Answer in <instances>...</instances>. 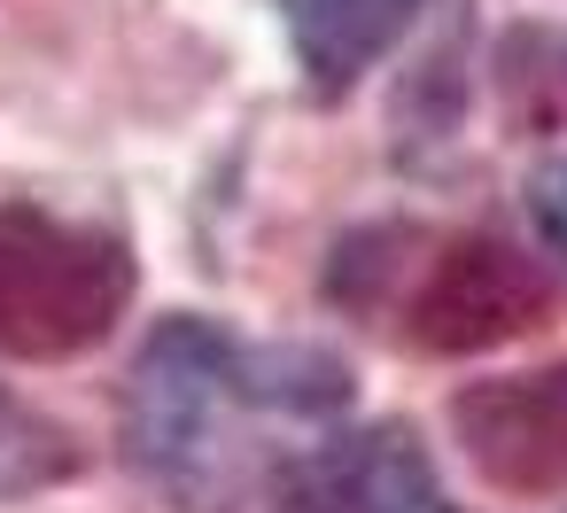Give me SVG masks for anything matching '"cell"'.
<instances>
[{
	"label": "cell",
	"mask_w": 567,
	"mask_h": 513,
	"mask_svg": "<svg viewBox=\"0 0 567 513\" xmlns=\"http://www.w3.org/2000/svg\"><path fill=\"white\" fill-rule=\"evenodd\" d=\"M350 404V373L327 350H249L218 319H164L125 381V451L179 513H241L272 466L265 420H319Z\"/></svg>",
	"instance_id": "1"
},
{
	"label": "cell",
	"mask_w": 567,
	"mask_h": 513,
	"mask_svg": "<svg viewBox=\"0 0 567 513\" xmlns=\"http://www.w3.org/2000/svg\"><path fill=\"white\" fill-rule=\"evenodd\" d=\"M133 242L40 203H0V358H79L133 304Z\"/></svg>",
	"instance_id": "2"
},
{
	"label": "cell",
	"mask_w": 567,
	"mask_h": 513,
	"mask_svg": "<svg viewBox=\"0 0 567 513\" xmlns=\"http://www.w3.org/2000/svg\"><path fill=\"white\" fill-rule=\"evenodd\" d=\"M551 296H559V280L528 249H513L497 234H451V242H427V257L412 265V280L396 296V327L420 350L466 358V350L528 335L551 311Z\"/></svg>",
	"instance_id": "3"
},
{
	"label": "cell",
	"mask_w": 567,
	"mask_h": 513,
	"mask_svg": "<svg viewBox=\"0 0 567 513\" xmlns=\"http://www.w3.org/2000/svg\"><path fill=\"white\" fill-rule=\"evenodd\" d=\"M272 505L280 513H466L443 490L412 420H373V428L311 443L303 459L280 466Z\"/></svg>",
	"instance_id": "4"
},
{
	"label": "cell",
	"mask_w": 567,
	"mask_h": 513,
	"mask_svg": "<svg viewBox=\"0 0 567 513\" xmlns=\"http://www.w3.org/2000/svg\"><path fill=\"white\" fill-rule=\"evenodd\" d=\"M458 451L497 490H559L567 482V366L474 381L451 404Z\"/></svg>",
	"instance_id": "5"
},
{
	"label": "cell",
	"mask_w": 567,
	"mask_h": 513,
	"mask_svg": "<svg viewBox=\"0 0 567 513\" xmlns=\"http://www.w3.org/2000/svg\"><path fill=\"white\" fill-rule=\"evenodd\" d=\"M288 48L303 63V86L319 102H342L420 17V0H280Z\"/></svg>",
	"instance_id": "6"
},
{
	"label": "cell",
	"mask_w": 567,
	"mask_h": 513,
	"mask_svg": "<svg viewBox=\"0 0 567 513\" xmlns=\"http://www.w3.org/2000/svg\"><path fill=\"white\" fill-rule=\"evenodd\" d=\"M497 94L528 133H559L567 125V32L520 24L497 48Z\"/></svg>",
	"instance_id": "7"
},
{
	"label": "cell",
	"mask_w": 567,
	"mask_h": 513,
	"mask_svg": "<svg viewBox=\"0 0 567 513\" xmlns=\"http://www.w3.org/2000/svg\"><path fill=\"white\" fill-rule=\"evenodd\" d=\"M63 474H79L71 428H55V420H48L40 404H24L17 389H0V497L55 490Z\"/></svg>",
	"instance_id": "8"
},
{
	"label": "cell",
	"mask_w": 567,
	"mask_h": 513,
	"mask_svg": "<svg viewBox=\"0 0 567 513\" xmlns=\"http://www.w3.org/2000/svg\"><path fill=\"white\" fill-rule=\"evenodd\" d=\"M528 218H536L544 249H551V257H567V156L528 172Z\"/></svg>",
	"instance_id": "9"
}]
</instances>
